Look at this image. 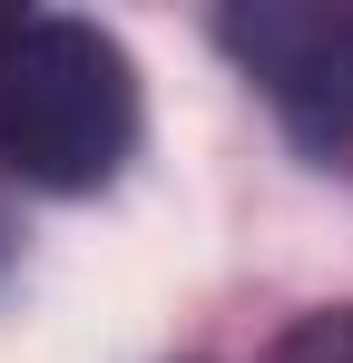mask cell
Returning a JSON list of instances; mask_svg holds the SVG:
<instances>
[{
  "label": "cell",
  "mask_w": 353,
  "mask_h": 363,
  "mask_svg": "<svg viewBox=\"0 0 353 363\" xmlns=\"http://www.w3.org/2000/svg\"><path fill=\"white\" fill-rule=\"evenodd\" d=\"M138 157V60L99 20H0V167L40 196H99Z\"/></svg>",
  "instance_id": "cell-1"
},
{
  "label": "cell",
  "mask_w": 353,
  "mask_h": 363,
  "mask_svg": "<svg viewBox=\"0 0 353 363\" xmlns=\"http://www.w3.org/2000/svg\"><path fill=\"white\" fill-rule=\"evenodd\" d=\"M216 50L255 79V99L285 118L304 157L353 167V10L344 0H226Z\"/></svg>",
  "instance_id": "cell-2"
},
{
  "label": "cell",
  "mask_w": 353,
  "mask_h": 363,
  "mask_svg": "<svg viewBox=\"0 0 353 363\" xmlns=\"http://www.w3.org/2000/svg\"><path fill=\"white\" fill-rule=\"evenodd\" d=\"M265 363H353V304H324V314H294L275 334Z\"/></svg>",
  "instance_id": "cell-3"
},
{
  "label": "cell",
  "mask_w": 353,
  "mask_h": 363,
  "mask_svg": "<svg viewBox=\"0 0 353 363\" xmlns=\"http://www.w3.org/2000/svg\"><path fill=\"white\" fill-rule=\"evenodd\" d=\"M10 245H20V236H10V206H0V265H10Z\"/></svg>",
  "instance_id": "cell-4"
}]
</instances>
